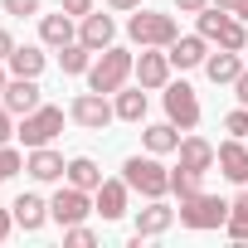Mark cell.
I'll use <instances>...</instances> for the list:
<instances>
[{"mask_svg": "<svg viewBox=\"0 0 248 248\" xmlns=\"http://www.w3.org/2000/svg\"><path fill=\"white\" fill-rule=\"evenodd\" d=\"M0 10L15 20H30V15H39V0H0Z\"/></svg>", "mask_w": 248, "mask_h": 248, "instance_id": "cell-31", "label": "cell"}, {"mask_svg": "<svg viewBox=\"0 0 248 248\" xmlns=\"http://www.w3.org/2000/svg\"><path fill=\"white\" fill-rule=\"evenodd\" d=\"M161 93H166V122H175L180 132L200 127V97H195L190 83H166Z\"/></svg>", "mask_w": 248, "mask_h": 248, "instance_id": "cell-8", "label": "cell"}, {"mask_svg": "<svg viewBox=\"0 0 248 248\" xmlns=\"http://www.w3.org/2000/svg\"><path fill=\"white\" fill-rule=\"evenodd\" d=\"M10 229H15V209H0V243L10 238Z\"/></svg>", "mask_w": 248, "mask_h": 248, "instance_id": "cell-37", "label": "cell"}, {"mask_svg": "<svg viewBox=\"0 0 248 248\" xmlns=\"http://www.w3.org/2000/svg\"><path fill=\"white\" fill-rule=\"evenodd\" d=\"M5 63H10L15 78H39V73H44V49H39V44H15V54H10Z\"/></svg>", "mask_w": 248, "mask_h": 248, "instance_id": "cell-23", "label": "cell"}, {"mask_svg": "<svg viewBox=\"0 0 248 248\" xmlns=\"http://www.w3.org/2000/svg\"><path fill=\"white\" fill-rule=\"evenodd\" d=\"M68 117L78 122V127H88V132H102L107 122L117 117V107L107 102V93H93V88H88V93H78V97L68 102Z\"/></svg>", "mask_w": 248, "mask_h": 248, "instance_id": "cell-7", "label": "cell"}, {"mask_svg": "<svg viewBox=\"0 0 248 248\" xmlns=\"http://www.w3.org/2000/svg\"><path fill=\"white\" fill-rule=\"evenodd\" d=\"M0 102H5L15 117H30L44 97H39V78H15L10 73V83H5V93H0Z\"/></svg>", "mask_w": 248, "mask_h": 248, "instance_id": "cell-11", "label": "cell"}, {"mask_svg": "<svg viewBox=\"0 0 248 248\" xmlns=\"http://www.w3.org/2000/svg\"><path fill=\"white\" fill-rule=\"evenodd\" d=\"M166 54H170L175 68H204V59H209V39H204V34H180Z\"/></svg>", "mask_w": 248, "mask_h": 248, "instance_id": "cell-16", "label": "cell"}, {"mask_svg": "<svg viewBox=\"0 0 248 248\" xmlns=\"http://www.w3.org/2000/svg\"><path fill=\"white\" fill-rule=\"evenodd\" d=\"M209 5H219V10H238L243 0H209Z\"/></svg>", "mask_w": 248, "mask_h": 248, "instance_id": "cell-40", "label": "cell"}, {"mask_svg": "<svg viewBox=\"0 0 248 248\" xmlns=\"http://www.w3.org/2000/svg\"><path fill=\"white\" fill-rule=\"evenodd\" d=\"M132 68H137V59L127 54V49H117V44H107L97 59H93V68H88V88L93 93H117V88H127V78H132Z\"/></svg>", "mask_w": 248, "mask_h": 248, "instance_id": "cell-2", "label": "cell"}, {"mask_svg": "<svg viewBox=\"0 0 248 248\" xmlns=\"http://www.w3.org/2000/svg\"><path fill=\"white\" fill-rule=\"evenodd\" d=\"M219 156V175L224 180H233V185H248V146H243V137H229L224 146H214Z\"/></svg>", "mask_w": 248, "mask_h": 248, "instance_id": "cell-12", "label": "cell"}, {"mask_svg": "<svg viewBox=\"0 0 248 248\" xmlns=\"http://www.w3.org/2000/svg\"><path fill=\"white\" fill-rule=\"evenodd\" d=\"M78 39H83L93 54H102V49L117 39V20H112V15H97V10H88V15L78 20Z\"/></svg>", "mask_w": 248, "mask_h": 248, "instance_id": "cell-14", "label": "cell"}, {"mask_svg": "<svg viewBox=\"0 0 248 248\" xmlns=\"http://www.w3.org/2000/svg\"><path fill=\"white\" fill-rule=\"evenodd\" d=\"M243 54H248V49H243Z\"/></svg>", "mask_w": 248, "mask_h": 248, "instance_id": "cell-43", "label": "cell"}, {"mask_svg": "<svg viewBox=\"0 0 248 248\" xmlns=\"http://www.w3.org/2000/svg\"><path fill=\"white\" fill-rule=\"evenodd\" d=\"M175 224V209L166 200H146V209H137V238H161Z\"/></svg>", "mask_w": 248, "mask_h": 248, "instance_id": "cell-15", "label": "cell"}, {"mask_svg": "<svg viewBox=\"0 0 248 248\" xmlns=\"http://www.w3.org/2000/svg\"><path fill=\"white\" fill-rule=\"evenodd\" d=\"M63 132V107H49V102H39L30 117H20V141H25V151H34V146H49L54 137Z\"/></svg>", "mask_w": 248, "mask_h": 248, "instance_id": "cell-6", "label": "cell"}, {"mask_svg": "<svg viewBox=\"0 0 248 248\" xmlns=\"http://www.w3.org/2000/svg\"><path fill=\"white\" fill-rule=\"evenodd\" d=\"M224 233L233 238V243H248V190L229 204V219H224Z\"/></svg>", "mask_w": 248, "mask_h": 248, "instance_id": "cell-27", "label": "cell"}, {"mask_svg": "<svg viewBox=\"0 0 248 248\" xmlns=\"http://www.w3.org/2000/svg\"><path fill=\"white\" fill-rule=\"evenodd\" d=\"M200 190H204V170H185V166L170 170V195H175V200H190V195H200Z\"/></svg>", "mask_w": 248, "mask_h": 248, "instance_id": "cell-28", "label": "cell"}, {"mask_svg": "<svg viewBox=\"0 0 248 248\" xmlns=\"http://www.w3.org/2000/svg\"><path fill=\"white\" fill-rule=\"evenodd\" d=\"M204 5H209V0H175V10H180V15H200Z\"/></svg>", "mask_w": 248, "mask_h": 248, "instance_id": "cell-36", "label": "cell"}, {"mask_svg": "<svg viewBox=\"0 0 248 248\" xmlns=\"http://www.w3.org/2000/svg\"><path fill=\"white\" fill-rule=\"evenodd\" d=\"M233 93H238V107H248V68L233 78Z\"/></svg>", "mask_w": 248, "mask_h": 248, "instance_id": "cell-35", "label": "cell"}, {"mask_svg": "<svg viewBox=\"0 0 248 248\" xmlns=\"http://www.w3.org/2000/svg\"><path fill=\"white\" fill-rule=\"evenodd\" d=\"M122 180H127L141 200H166L170 195V170L161 166V156H127V166H122Z\"/></svg>", "mask_w": 248, "mask_h": 248, "instance_id": "cell-1", "label": "cell"}, {"mask_svg": "<svg viewBox=\"0 0 248 248\" xmlns=\"http://www.w3.org/2000/svg\"><path fill=\"white\" fill-rule=\"evenodd\" d=\"M200 34L209 39V44H219V49H248V30H243V20L233 15V10H219V5H204L200 15Z\"/></svg>", "mask_w": 248, "mask_h": 248, "instance_id": "cell-4", "label": "cell"}, {"mask_svg": "<svg viewBox=\"0 0 248 248\" xmlns=\"http://www.w3.org/2000/svg\"><path fill=\"white\" fill-rule=\"evenodd\" d=\"M127 200H132V185L127 180H102L93 190V209L102 219H122V214H127Z\"/></svg>", "mask_w": 248, "mask_h": 248, "instance_id": "cell-13", "label": "cell"}, {"mask_svg": "<svg viewBox=\"0 0 248 248\" xmlns=\"http://www.w3.org/2000/svg\"><path fill=\"white\" fill-rule=\"evenodd\" d=\"M68 185H78V190H88V195H93V190L102 185L97 161H93V156H73V161H68Z\"/></svg>", "mask_w": 248, "mask_h": 248, "instance_id": "cell-25", "label": "cell"}, {"mask_svg": "<svg viewBox=\"0 0 248 248\" xmlns=\"http://www.w3.org/2000/svg\"><path fill=\"white\" fill-rule=\"evenodd\" d=\"M141 146L151 156H170L180 146V127H175V122H151V127H141Z\"/></svg>", "mask_w": 248, "mask_h": 248, "instance_id": "cell-20", "label": "cell"}, {"mask_svg": "<svg viewBox=\"0 0 248 248\" xmlns=\"http://www.w3.org/2000/svg\"><path fill=\"white\" fill-rule=\"evenodd\" d=\"M112 10H141V0H107Z\"/></svg>", "mask_w": 248, "mask_h": 248, "instance_id": "cell-39", "label": "cell"}, {"mask_svg": "<svg viewBox=\"0 0 248 248\" xmlns=\"http://www.w3.org/2000/svg\"><path fill=\"white\" fill-rule=\"evenodd\" d=\"M49 214H54V224H83L88 214H97L93 209V200H88V190H78V185H63L54 200H49Z\"/></svg>", "mask_w": 248, "mask_h": 248, "instance_id": "cell-10", "label": "cell"}, {"mask_svg": "<svg viewBox=\"0 0 248 248\" xmlns=\"http://www.w3.org/2000/svg\"><path fill=\"white\" fill-rule=\"evenodd\" d=\"M170 68H175V63H170V54H166V49H141V54H137L132 78H137L146 93H161V88L170 83Z\"/></svg>", "mask_w": 248, "mask_h": 248, "instance_id": "cell-9", "label": "cell"}, {"mask_svg": "<svg viewBox=\"0 0 248 248\" xmlns=\"http://www.w3.org/2000/svg\"><path fill=\"white\" fill-rule=\"evenodd\" d=\"M175 156H180V166H185V170H214V166H219V161H214L219 151H214L204 137H180Z\"/></svg>", "mask_w": 248, "mask_h": 248, "instance_id": "cell-18", "label": "cell"}, {"mask_svg": "<svg viewBox=\"0 0 248 248\" xmlns=\"http://www.w3.org/2000/svg\"><path fill=\"white\" fill-rule=\"evenodd\" d=\"M175 219L185 224V229H195V233H209V229H224V219H229V200H219V195H190V200H180L175 204Z\"/></svg>", "mask_w": 248, "mask_h": 248, "instance_id": "cell-5", "label": "cell"}, {"mask_svg": "<svg viewBox=\"0 0 248 248\" xmlns=\"http://www.w3.org/2000/svg\"><path fill=\"white\" fill-rule=\"evenodd\" d=\"M63 243H68V248H93L97 233H93L88 224H68V229H63Z\"/></svg>", "mask_w": 248, "mask_h": 248, "instance_id": "cell-30", "label": "cell"}, {"mask_svg": "<svg viewBox=\"0 0 248 248\" xmlns=\"http://www.w3.org/2000/svg\"><path fill=\"white\" fill-rule=\"evenodd\" d=\"M59 10H68L73 20H83V15L93 10V0H59Z\"/></svg>", "mask_w": 248, "mask_h": 248, "instance_id": "cell-34", "label": "cell"}, {"mask_svg": "<svg viewBox=\"0 0 248 248\" xmlns=\"http://www.w3.org/2000/svg\"><path fill=\"white\" fill-rule=\"evenodd\" d=\"M59 68H63V73H88V68H93V49H88L83 39L63 44V49H59Z\"/></svg>", "mask_w": 248, "mask_h": 248, "instance_id": "cell-26", "label": "cell"}, {"mask_svg": "<svg viewBox=\"0 0 248 248\" xmlns=\"http://www.w3.org/2000/svg\"><path fill=\"white\" fill-rule=\"evenodd\" d=\"M204 73H209V83H214V88H219V83H233V78L243 73V54H238V49L209 54V59H204Z\"/></svg>", "mask_w": 248, "mask_h": 248, "instance_id": "cell-22", "label": "cell"}, {"mask_svg": "<svg viewBox=\"0 0 248 248\" xmlns=\"http://www.w3.org/2000/svg\"><path fill=\"white\" fill-rule=\"evenodd\" d=\"M112 97H117L112 107H117L122 122H141V117H146V88H141V83H137V88H117Z\"/></svg>", "mask_w": 248, "mask_h": 248, "instance_id": "cell-24", "label": "cell"}, {"mask_svg": "<svg viewBox=\"0 0 248 248\" xmlns=\"http://www.w3.org/2000/svg\"><path fill=\"white\" fill-rule=\"evenodd\" d=\"M39 39H44L49 49H63V44H73V39H78V30H73V15H68V10H59V15H44V20H39Z\"/></svg>", "mask_w": 248, "mask_h": 248, "instance_id": "cell-21", "label": "cell"}, {"mask_svg": "<svg viewBox=\"0 0 248 248\" xmlns=\"http://www.w3.org/2000/svg\"><path fill=\"white\" fill-rule=\"evenodd\" d=\"M15 132H20V127H15V112H10L5 102H0V146H5V141H10Z\"/></svg>", "mask_w": 248, "mask_h": 248, "instance_id": "cell-33", "label": "cell"}, {"mask_svg": "<svg viewBox=\"0 0 248 248\" xmlns=\"http://www.w3.org/2000/svg\"><path fill=\"white\" fill-rule=\"evenodd\" d=\"M25 170H30L34 180H63V175H68V161H63L54 146H34V151L25 156Z\"/></svg>", "mask_w": 248, "mask_h": 248, "instance_id": "cell-17", "label": "cell"}, {"mask_svg": "<svg viewBox=\"0 0 248 248\" xmlns=\"http://www.w3.org/2000/svg\"><path fill=\"white\" fill-rule=\"evenodd\" d=\"M10 54H15V39H10V30H0V63H5Z\"/></svg>", "mask_w": 248, "mask_h": 248, "instance_id": "cell-38", "label": "cell"}, {"mask_svg": "<svg viewBox=\"0 0 248 248\" xmlns=\"http://www.w3.org/2000/svg\"><path fill=\"white\" fill-rule=\"evenodd\" d=\"M233 15H238V20H243V25H248V0H243V5H238V10H233Z\"/></svg>", "mask_w": 248, "mask_h": 248, "instance_id": "cell-41", "label": "cell"}, {"mask_svg": "<svg viewBox=\"0 0 248 248\" xmlns=\"http://www.w3.org/2000/svg\"><path fill=\"white\" fill-rule=\"evenodd\" d=\"M20 170H25V156L5 141V146H0V180H10V175H20Z\"/></svg>", "mask_w": 248, "mask_h": 248, "instance_id": "cell-29", "label": "cell"}, {"mask_svg": "<svg viewBox=\"0 0 248 248\" xmlns=\"http://www.w3.org/2000/svg\"><path fill=\"white\" fill-rule=\"evenodd\" d=\"M127 39L141 44V49H170V44L180 39V25H175L170 15H156V10H132Z\"/></svg>", "mask_w": 248, "mask_h": 248, "instance_id": "cell-3", "label": "cell"}, {"mask_svg": "<svg viewBox=\"0 0 248 248\" xmlns=\"http://www.w3.org/2000/svg\"><path fill=\"white\" fill-rule=\"evenodd\" d=\"M5 83H10V78H5V63H0V93H5Z\"/></svg>", "mask_w": 248, "mask_h": 248, "instance_id": "cell-42", "label": "cell"}, {"mask_svg": "<svg viewBox=\"0 0 248 248\" xmlns=\"http://www.w3.org/2000/svg\"><path fill=\"white\" fill-rule=\"evenodd\" d=\"M10 209H15V224H20L25 233H39V229L54 219V214H49V200H39V195H20Z\"/></svg>", "mask_w": 248, "mask_h": 248, "instance_id": "cell-19", "label": "cell"}, {"mask_svg": "<svg viewBox=\"0 0 248 248\" xmlns=\"http://www.w3.org/2000/svg\"><path fill=\"white\" fill-rule=\"evenodd\" d=\"M224 132H229V137H248V107H233V112L224 117Z\"/></svg>", "mask_w": 248, "mask_h": 248, "instance_id": "cell-32", "label": "cell"}]
</instances>
